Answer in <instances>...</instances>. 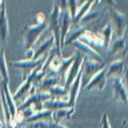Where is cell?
<instances>
[{"label":"cell","mask_w":128,"mask_h":128,"mask_svg":"<svg viewBox=\"0 0 128 128\" xmlns=\"http://www.w3.org/2000/svg\"><path fill=\"white\" fill-rule=\"evenodd\" d=\"M61 65V63H60V61H59V59L57 58V59H54L52 62H51V67H52L54 70H58L59 68V66Z\"/></svg>","instance_id":"6da1fadb"}]
</instances>
